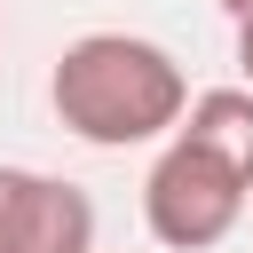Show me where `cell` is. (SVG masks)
Instances as JSON below:
<instances>
[{
  "instance_id": "6da1fadb",
  "label": "cell",
  "mask_w": 253,
  "mask_h": 253,
  "mask_svg": "<svg viewBox=\"0 0 253 253\" xmlns=\"http://www.w3.org/2000/svg\"><path fill=\"white\" fill-rule=\"evenodd\" d=\"M47 103H55L63 134H79L95 150H134V142H158L182 126L190 79L142 32H79L47 71Z\"/></svg>"
},
{
  "instance_id": "7a4b0ae2",
  "label": "cell",
  "mask_w": 253,
  "mask_h": 253,
  "mask_svg": "<svg viewBox=\"0 0 253 253\" xmlns=\"http://www.w3.org/2000/svg\"><path fill=\"white\" fill-rule=\"evenodd\" d=\"M245 206H253V182H245L229 158H213L206 142H190V134H174V142L158 150L150 182H142V229H150L166 253H206V245H221V237L245 221Z\"/></svg>"
},
{
  "instance_id": "3957f363",
  "label": "cell",
  "mask_w": 253,
  "mask_h": 253,
  "mask_svg": "<svg viewBox=\"0 0 253 253\" xmlns=\"http://www.w3.org/2000/svg\"><path fill=\"white\" fill-rule=\"evenodd\" d=\"M0 253H95V198L40 166H0Z\"/></svg>"
},
{
  "instance_id": "277c9868",
  "label": "cell",
  "mask_w": 253,
  "mask_h": 253,
  "mask_svg": "<svg viewBox=\"0 0 253 253\" xmlns=\"http://www.w3.org/2000/svg\"><path fill=\"white\" fill-rule=\"evenodd\" d=\"M174 134L206 142L213 158H229L253 182V87H206V95H190V111H182Z\"/></svg>"
},
{
  "instance_id": "5b68a950",
  "label": "cell",
  "mask_w": 253,
  "mask_h": 253,
  "mask_svg": "<svg viewBox=\"0 0 253 253\" xmlns=\"http://www.w3.org/2000/svg\"><path fill=\"white\" fill-rule=\"evenodd\" d=\"M237 71H245V87H253V16H237Z\"/></svg>"
},
{
  "instance_id": "8992f818",
  "label": "cell",
  "mask_w": 253,
  "mask_h": 253,
  "mask_svg": "<svg viewBox=\"0 0 253 253\" xmlns=\"http://www.w3.org/2000/svg\"><path fill=\"white\" fill-rule=\"evenodd\" d=\"M221 8H229V16H253V0H221Z\"/></svg>"
}]
</instances>
